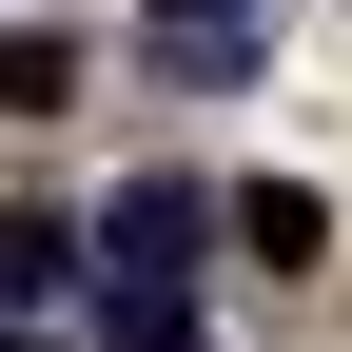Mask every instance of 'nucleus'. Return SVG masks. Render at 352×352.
Returning <instances> with one entry per match:
<instances>
[{"label":"nucleus","instance_id":"2","mask_svg":"<svg viewBox=\"0 0 352 352\" xmlns=\"http://www.w3.org/2000/svg\"><path fill=\"white\" fill-rule=\"evenodd\" d=\"M215 235H235L254 274H314V254H333V196H314V176H254V196H215Z\"/></svg>","mask_w":352,"mask_h":352},{"label":"nucleus","instance_id":"4","mask_svg":"<svg viewBox=\"0 0 352 352\" xmlns=\"http://www.w3.org/2000/svg\"><path fill=\"white\" fill-rule=\"evenodd\" d=\"M59 98H78V39L20 20V39H0V118H59Z\"/></svg>","mask_w":352,"mask_h":352},{"label":"nucleus","instance_id":"7","mask_svg":"<svg viewBox=\"0 0 352 352\" xmlns=\"http://www.w3.org/2000/svg\"><path fill=\"white\" fill-rule=\"evenodd\" d=\"M0 352H59V333H0Z\"/></svg>","mask_w":352,"mask_h":352},{"label":"nucleus","instance_id":"6","mask_svg":"<svg viewBox=\"0 0 352 352\" xmlns=\"http://www.w3.org/2000/svg\"><path fill=\"white\" fill-rule=\"evenodd\" d=\"M157 20H254V0H157Z\"/></svg>","mask_w":352,"mask_h":352},{"label":"nucleus","instance_id":"1","mask_svg":"<svg viewBox=\"0 0 352 352\" xmlns=\"http://www.w3.org/2000/svg\"><path fill=\"white\" fill-rule=\"evenodd\" d=\"M196 254H215V196L196 176H138V196L98 215V294H196Z\"/></svg>","mask_w":352,"mask_h":352},{"label":"nucleus","instance_id":"5","mask_svg":"<svg viewBox=\"0 0 352 352\" xmlns=\"http://www.w3.org/2000/svg\"><path fill=\"white\" fill-rule=\"evenodd\" d=\"M98 352H196V294H98Z\"/></svg>","mask_w":352,"mask_h":352},{"label":"nucleus","instance_id":"3","mask_svg":"<svg viewBox=\"0 0 352 352\" xmlns=\"http://www.w3.org/2000/svg\"><path fill=\"white\" fill-rule=\"evenodd\" d=\"M59 274H78L59 215H0V333H39V294H59Z\"/></svg>","mask_w":352,"mask_h":352}]
</instances>
